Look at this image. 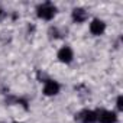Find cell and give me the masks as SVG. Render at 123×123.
I'll return each mask as SVG.
<instances>
[{
	"label": "cell",
	"instance_id": "obj_1",
	"mask_svg": "<svg viewBox=\"0 0 123 123\" xmlns=\"http://www.w3.org/2000/svg\"><path fill=\"white\" fill-rule=\"evenodd\" d=\"M36 12H38V16H39L41 19H43V20H51V19L55 16V13H56V7H55L51 2H45V3H42V5L38 6Z\"/></svg>",
	"mask_w": 123,
	"mask_h": 123
},
{
	"label": "cell",
	"instance_id": "obj_2",
	"mask_svg": "<svg viewBox=\"0 0 123 123\" xmlns=\"http://www.w3.org/2000/svg\"><path fill=\"white\" fill-rule=\"evenodd\" d=\"M75 120L81 123H97V113L93 110H83L75 116Z\"/></svg>",
	"mask_w": 123,
	"mask_h": 123
},
{
	"label": "cell",
	"instance_id": "obj_3",
	"mask_svg": "<svg viewBox=\"0 0 123 123\" xmlns=\"http://www.w3.org/2000/svg\"><path fill=\"white\" fill-rule=\"evenodd\" d=\"M117 116L114 111H109V110H101L100 113H97V122L100 123H116Z\"/></svg>",
	"mask_w": 123,
	"mask_h": 123
},
{
	"label": "cell",
	"instance_id": "obj_4",
	"mask_svg": "<svg viewBox=\"0 0 123 123\" xmlns=\"http://www.w3.org/2000/svg\"><path fill=\"white\" fill-rule=\"evenodd\" d=\"M59 93V84L54 80H46L45 87H43V94L45 96H55Z\"/></svg>",
	"mask_w": 123,
	"mask_h": 123
},
{
	"label": "cell",
	"instance_id": "obj_5",
	"mask_svg": "<svg viewBox=\"0 0 123 123\" xmlns=\"http://www.w3.org/2000/svg\"><path fill=\"white\" fill-rule=\"evenodd\" d=\"M74 55H73V51L70 46H64V48H61L58 51V59L61 61V62H65V64H70L71 61H73Z\"/></svg>",
	"mask_w": 123,
	"mask_h": 123
},
{
	"label": "cell",
	"instance_id": "obj_6",
	"mask_svg": "<svg viewBox=\"0 0 123 123\" xmlns=\"http://www.w3.org/2000/svg\"><path fill=\"white\" fill-rule=\"evenodd\" d=\"M90 31L93 35H103V32L106 31V23L100 19H94L91 23H90Z\"/></svg>",
	"mask_w": 123,
	"mask_h": 123
},
{
	"label": "cell",
	"instance_id": "obj_7",
	"mask_svg": "<svg viewBox=\"0 0 123 123\" xmlns=\"http://www.w3.org/2000/svg\"><path fill=\"white\" fill-rule=\"evenodd\" d=\"M87 18H88V15H87V12H86L84 9L77 7V9H74V10H73V19H74V22L81 23V22H84Z\"/></svg>",
	"mask_w": 123,
	"mask_h": 123
},
{
	"label": "cell",
	"instance_id": "obj_8",
	"mask_svg": "<svg viewBox=\"0 0 123 123\" xmlns=\"http://www.w3.org/2000/svg\"><path fill=\"white\" fill-rule=\"evenodd\" d=\"M117 109L119 110H123V97L122 96L117 97Z\"/></svg>",
	"mask_w": 123,
	"mask_h": 123
},
{
	"label": "cell",
	"instance_id": "obj_9",
	"mask_svg": "<svg viewBox=\"0 0 123 123\" xmlns=\"http://www.w3.org/2000/svg\"><path fill=\"white\" fill-rule=\"evenodd\" d=\"M2 18H3V10L0 9V20H2Z\"/></svg>",
	"mask_w": 123,
	"mask_h": 123
},
{
	"label": "cell",
	"instance_id": "obj_10",
	"mask_svg": "<svg viewBox=\"0 0 123 123\" xmlns=\"http://www.w3.org/2000/svg\"><path fill=\"white\" fill-rule=\"evenodd\" d=\"M13 123H20V122H13Z\"/></svg>",
	"mask_w": 123,
	"mask_h": 123
}]
</instances>
